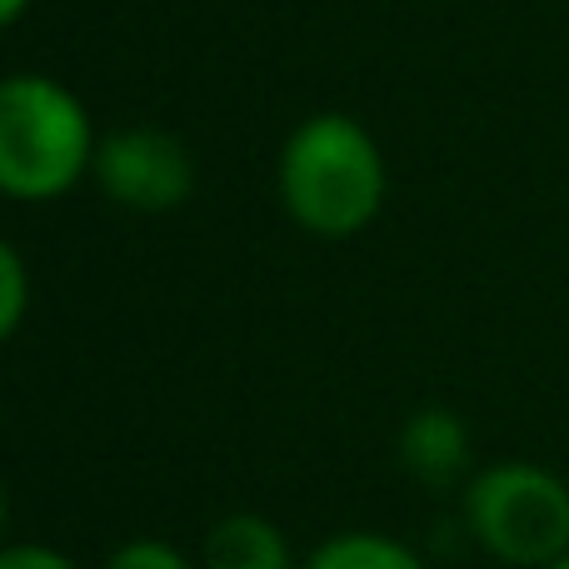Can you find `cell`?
Wrapping results in <instances>:
<instances>
[{"mask_svg":"<svg viewBox=\"0 0 569 569\" xmlns=\"http://www.w3.org/2000/svg\"><path fill=\"white\" fill-rule=\"evenodd\" d=\"M90 176L120 210L166 216L196 190V156L160 126H126L96 146Z\"/></svg>","mask_w":569,"mask_h":569,"instance_id":"4","label":"cell"},{"mask_svg":"<svg viewBox=\"0 0 569 569\" xmlns=\"http://www.w3.org/2000/svg\"><path fill=\"white\" fill-rule=\"evenodd\" d=\"M96 130L70 86L36 70L0 80V196L10 200H60L90 176Z\"/></svg>","mask_w":569,"mask_h":569,"instance_id":"2","label":"cell"},{"mask_svg":"<svg viewBox=\"0 0 569 569\" xmlns=\"http://www.w3.org/2000/svg\"><path fill=\"white\" fill-rule=\"evenodd\" d=\"M200 565L206 569H300L280 525H270L266 515H250V510L226 515L206 535V560Z\"/></svg>","mask_w":569,"mask_h":569,"instance_id":"6","label":"cell"},{"mask_svg":"<svg viewBox=\"0 0 569 569\" xmlns=\"http://www.w3.org/2000/svg\"><path fill=\"white\" fill-rule=\"evenodd\" d=\"M300 569H430L410 545L390 540V535H370V530H350L325 540Z\"/></svg>","mask_w":569,"mask_h":569,"instance_id":"7","label":"cell"},{"mask_svg":"<svg viewBox=\"0 0 569 569\" xmlns=\"http://www.w3.org/2000/svg\"><path fill=\"white\" fill-rule=\"evenodd\" d=\"M106 569H196L166 540H130L106 560Z\"/></svg>","mask_w":569,"mask_h":569,"instance_id":"9","label":"cell"},{"mask_svg":"<svg viewBox=\"0 0 569 569\" xmlns=\"http://www.w3.org/2000/svg\"><path fill=\"white\" fill-rule=\"evenodd\" d=\"M400 465L415 475L420 485H455L465 470H470V430L455 410H440V405H425L405 420L400 430Z\"/></svg>","mask_w":569,"mask_h":569,"instance_id":"5","label":"cell"},{"mask_svg":"<svg viewBox=\"0 0 569 569\" xmlns=\"http://www.w3.org/2000/svg\"><path fill=\"white\" fill-rule=\"evenodd\" d=\"M0 569H76L70 555L50 545H0Z\"/></svg>","mask_w":569,"mask_h":569,"instance_id":"10","label":"cell"},{"mask_svg":"<svg viewBox=\"0 0 569 569\" xmlns=\"http://www.w3.org/2000/svg\"><path fill=\"white\" fill-rule=\"evenodd\" d=\"M280 200L310 236H360L385 206V156L375 136L340 110L300 120L280 150Z\"/></svg>","mask_w":569,"mask_h":569,"instance_id":"1","label":"cell"},{"mask_svg":"<svg viewBox=\"0 0 569 569\" xmlns=\"http://www.w3.org/2000/svg\"><path fill=\"white\" fill-rule=\"evenodd\" d=\"M6 515H10V505H6V485H0V535H6Z\"/></svg>","mask_w":569,"mask_h":569,"instance_id":"12","label":"cell"},{"mask_svg":"<svg viewBox=\"0 0 569 569\" xmlns=\"http://www.w3.org/2000/svg\"><path fill=\"white\" fill-rule=\"evenodd\" d=\"M26 310H30V270L20 260V250L0 236V345L26 325Z\"/></svg>","mask_w":569,"mask_h":569,"instance_id":"8","label":"cell"},{"mask_svg":"<svg viewBox=\"0 0 569 569\" xmlns=\"http://www.w3.org/2000/svg\"><path fill=\"white\" fill-rule=\"evenodd\" d=\"M26 10H30V0H0V30L16 26V20L26 16Z\"/></svg>","mask_w":569,"mask_h":569,"instance_id":"11","label":"cell"},{"mask_svg":"<svg viewBox=\"0 0 569 569\" xmlns=\"http://www.w3.org/2000/svg\"><path fill=\"white\" fill-rule=\"evenodd\" d=\"M550 569H569V555H560V560H555Z\"/></svg>","mask_w":569,"mask_h":569,"instance_id":"13","label":"cell"},{"mask_svg":"<svg viewBox=\"0 0 569 569\" xmlns=\"http://www.w3.org/2000/svg\"><path fill=\"white\" fill-rule=\"evenodd\" d=\"M465 530L515 569H550L569 555V485L545 465L500 460L465 485Z\"/></svg>","mask_w":569,"mask_h":569,"instance_id":"3","label":"cell"}]
</instances>
